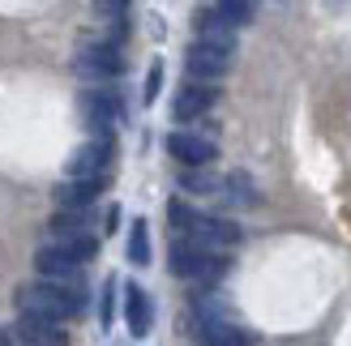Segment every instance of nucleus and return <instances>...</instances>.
Masks as SVG:
<instances>
[{
    "label": "nucleus",
    "mask_w": 351,
    "mask_h": 346,
    "mask_svg": "<svg viewBox=\"0 0 351 346\" xmlns=\"http://www.w3.org/2000/svg\"><path fill=\"white\" fill-rule=\"evenodd\" d=\"M103 176H69V184L56 188V201H60V210H90V205L99 201L103 193Z\"/></svg>",
    "instance_id": "11"
},
{
    "label": "nucleus",
    "mask_w": 351,
    "mask_h": 346,
    "mask_svg": "<svg viewBox=\"0 0 351 346\" xmlns=\"http://www.w3.org/2000/svg\"><path fill=\"white\" fill-rule=\"evenodd\" d=\"M180 188L184 193H202V197H219L223 193V176H215L210 167H184L180 171Z\"/></svg>",
    "instance_id": "15"
},
{
    "label": "nucleus",
    "mask_w": 351,
    "mask_h": 346,
    "mask_svg": "<svg viewBox=\"0 0 351 346\" xmlns=\"http://www.w3.org/2000/svg\"><path fill=\"white\" fill-rule=\"evenodd\" d=\"M159 90H163V60H154L150 64V73H146V103H154V98H159Z\"/></svg>",
    "instance_id": "20"
},
{
    "label": "nucleus",
    "mask_w": 351,
    "mask_h": 346,
    "mask_svg": "<svg viewBox=\"0 0 351 346\" xmlns=\"http://www.w3.org/2000/svg\"><path fill=\"white\" fill-rule=\"evenodd\" d=\"M82 116L95 133H112L120 120H125V98L108 85H95V90H82Z\"/></svg>",
    "instance_id": "6"
},
{
    "label": "nucleus",
    "mask_w": 351,
    "mask_h": 346,
    "mask_svg": "<svg viewBox=\"0 0 351 346\" xmlns=\"http://www.w3.org/2000/svg\"><path fill=\"white\" fill-rule=\"evenodd\" d=\"M112 295H116V278H108V295H103V325H112Z\"/></svg>",
    "instance_id": "22"
},
{
    "label": "nucleus",
    "mask_w": 351,
    "mask_h": 346,
    "mask_svg": "<svg viewBox=\"0 0 351 346\" xmlns=\"http://www.w3.org/2000/svg\"><path fill=\"white\" fill-rule=\"evenodd\" d=\"M197 321H202V338H206V346H253V338L240 330L236 321H227L223 317V308L210 300V295H197Z\"/></svg>",
    "instance_id": "5"
},
{
    "label": "nucleus",
    "mask_w": 351,
    "mask_h": 346,
    "mask_svg": "<svg viewBox=\"0 0 351 346\" xmlns=\"http://www.w3.org/2000/svg\"><path fill=\"white\" fill-rule=\"evenodd\" d=\"M129 9V0H95V13H103V17H120Z\"/></svg>",
    "instance_id": "21"
},
{
    "label": "nucleus",
    "mask_w": 351,
    "mask_h": 346,
    "mask_svg": "<svg viewBox=\"0 0 351 346\" xmlns=\"http://www.w3.org/2000/svg\"><path fill=\"white\" fill-rule=\"evenodd\" d=\"M17 312H30V317H47V321H73L82 308H86V295L82 287H64V282H30V287H17Z\"/></svg>",
    "instance_id": "1"
},
{
    "label": "nucleus",
    "mask_w": 351,
    "mask_h": 346,
    "mask_svg": "<svg viewBox=\"0 0 351 346\" xmlns=\"http://www.w3.org/2000/svg\"><path fill=\"white\" fill-rule=\"evenodd\" d=\"M227 68H232V51H227V47H215V43H202L197 39L184 51V73L193 81H219Z\"/></svg>",
    "instance_id": "8"
},
{
    "label": "nucleus",
    "mask_w": 351,
    "mask_h": 346,
    "mask_svg": "<svg viewBox=\"0 0 351 346\" xmlns=\"http://www.w3.org/2000/svg\"><path fill=\"white\" fill-rule=\"evenodd\" d=\"M47 227H51V239H82L90 235V218H86V210H60Z\"/></svg>",
    "instance_id": "16"
},
{
    "label": "nucleus",
    "mask_w": 351,
    "mask_h": 346,
    "mask_svg": "<svg viewBox=\"0 0 351 346\" xmlns=\"http://www.w3.org/2000/svg\"><path fill=\"white\" fill-rule=\"evenodd\" d=\"M167 218H171V227L189 235V239H197V244L206 248H236L240 244V227L236 222H227V218H215V214H202V210H189L184 201H171L167 205Z\"/></svg>",
    "instance_id": "2"
},
{
    "label": "nucleus",
    "mask_w": 351,
    "mask_h": 346,
    "mask_svg": "<svg viewBox=\"0 0 351 346\" xmlns=\"http://www.w3.org/2000/svg\"><path fill=\"white\" fill-rule=\"evenodd\" d=\"M129 261L133 265H150V222L137 218L129 231Z\"/></svg>",
    "instance_id": "18"
},
{
    "label": "nucleus",
    "mask_w": 351,
    "mask_h": 346,
    "mask_svg": "<svg viewBox=\"0 0 351 346\" xmlns=\"http://www.w3.org/2000/svg\"><path fill=\"white\" fill-rule=\"evenodd\" d=\"M215 13L223 17L227 26H249L253 22V0H215Z\"/></svg>",
    "instance_id": "19"
},
{
    "label": "nucleus",
    "mask_w": 351,
    "mask_h": 346,
    "mask_svg": "<svg viewBox=\"0 0 351 346\" xmlns=\"http://www.w3.org/2000/svg\"><path fill=\"white\" fill-rule=\"evenodd\" d=\"M167 154L180 159L184 167H210L219 159V146L210 137H197V133H171L167 137Z\"/></svg>",
    "instance_id": "9"
},
{
    "label": "nucleus",
    "mask_w": 351,
    "mask_h": 346,
    "mask_svg": "<svg viewBox=\"0 0 351 346\" xmlns=\"http://www.w3.org/2000/svg\"><path fill=\"white\" fill-rule=\"evenodd\" d=\"M193 26H197V39H202V43H215V47L236 51V26H227L223 17L215 13V9H202Z\"/></svg>",
    "instance_id": "14"
},
{
    "label": "nucleus",
    "mask_w": 351,
    "mask_h": 346,
    "mask_svg": "<svg viewBox=\"0 0 351 346\" xmlns=\"http://www.w3.org/2000/svg\"><path fill=\"white\" fill-rule=\"evenodd\" d=\"M13 338L22 342V346H64V330H60V321L30 317V312H17Z\"/></svg>",
    "instance_id": "10"
},
{
    "label": "nucleus",
    "mask_w": 351,
    "mask_h": 346,
    "mask_svg": "<svg viewBox=\"0 0 351 346\" xmlns=\"http://www.w3.org/2000/svg\"><path fill=\"white\" fill-rule=\"evenodd\" d=\"M112 154H116L112 133H95V142L77 146V150L64 159V171H69V176H108Z\"/></svg>",
    "instance_id": "7"
},
{
    "label": "nucleus",
    "mask_w": 351,
    "mask_h": 346,
    "mask_svg": "<svg viewBox=\"0 0 351 346\" xmlns=\"http://www.w3.org/2000/svg\"><path fill=\"white\" fill-rule=\"evenodd\" d=\"M167 265H171L176 278H189V282H202V287H215L227 274L223 252L197 244V239H176V244L167 248Z\"/></svg>",
    "instance_id": "3"
},
{
    "label": "nucleus",
    "mask_w": 351,
    "mask_h": 346,
    "mask_svg": "<svg viewBox=\"0 0 351 346\" xmlns=\"http://www.w3.org/2000/svg\"><path fill=\"white\" fill-rule=\"evenodd\" d=\"M125 321H129V334L133 338H146L150 325H154V304H150V295L137 282L125 287Z\"/></svg>",
    "instance_id": "13"
},
{
    "label": "nucleus",
    "mask_w": 351,
    "mask_h": 346,
    "mask_svg": "<svg viewBox=\"0 0 351 346\" xmlns=\"http://www.w3.org/2000/svg\"><path fill=\"white\" fill-rule=\"evenodd\" d=\"M73 73L86 77V81H112V77L125 73V56H120L116 43H108V39H90V43L77 47Z\"/></svg>",
    "instance_id": "4"
},
{
    "label": "nucleus",
    "mask_w": 351,
    "mask_h": 346,
    "mask_svg": "<svg viewBox=\"0 0 351 346\" xmlns=\"http://www.w3.org/2000/svg\"><path fill=\"white\" fill-rule=\"evenodd\" d=\"M219 197H227L232 205H244V210H249V205H257V188H253V180L244 176V171H236V176L223 180V193Z\"/></svg>",
    "instance_id": "17"
},
{
    "label": "nucleus",
    "mask_w": 351,
    "mask_h": 346,
    "mask_svg": "<svg viewBox=\"0 0 351 346\" xmlns=\"http://www.w3.org/2000/svg\"><path fill=\"white\" fill-rule=\"evenodd\" d=\"M219 103V90L210 81H189L180 94H176V103H171V111H176V120H197V116H206L210 107Z\"/></svg>",
    "instance_id": "12"
}]
</instances>
